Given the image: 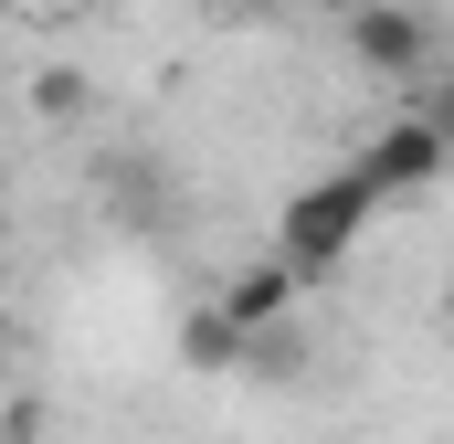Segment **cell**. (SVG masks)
Here are the masks:
<instances>
[{
  "label": "cell",
  "instance_id": "1",
  "mask_svg": "<svg viewBox=\"0 0 454 444\" xmlns=\"http://www.w3.org/2000/svg\"><path fill=\"white\" fill-rule=\"evenodd\" d=\"M370 212H380V202H370V180H359V170H328V180H307V191L286 202V222H275V265H286L296 286H307V275H328L348 243L370 233Z\"/></svg>",
  "mask_w": 454,
  "mask_h": 444
},
{
  "label": "cell",
  "instance_id": "2",
  "mask_svg": "<svg viewBox=\"0 0 454 444\" xmlns=\"http://www.w3.org/2000/svg\"><path fill=\"white\" fill-rule=\"evenodd\" d=\"M348 170L370 180V202H412V191H434V180H444V116H434V107L391 116V127H380Z\"/></svg>",
  "mask_w": 454,
  "mask_h": 444
},
{
  "label": "cell",
  "instance_id": "3",
  "mask_svg": "<svg viewBox=\"0 0 454 444\" xmlns=\"http://www.w3.org/2000/svg\"><path fill=\"white\" fill-rule=\"evenodd\" d=\"M348 53H359L370 75L412 85V75H434V21H423L412 0H359V11H348Z\"/></svg>",
  "mask_w": 454,
  "mask_h": 444
},
{
  "label": "cell",
  "instance_id": "4",
  "mask_svg": "<svg viewBox=\"0 0 454 444\" xmlns=\"http://www.w3.org/2000/svg\"><path fill=\"white\" fill-rule=\"evenodd\" d=\"M96 191H106V212L127 222V233H169V170H159V159L106 148V159H96Z\"/></svg>",
  "mask_w": 454,
  "mask_h": 444
},
{
  "label": "cell",
  "instance_id": "5",
  "mask_svg": "<svg viewBox=\"0 0 454 444\" xmlns=\"http://www.w3.org/2000/svg\"><path fill=\"white\" fill-rule=\"evenodd\" d=\"M212 307H223V318H232L243 338H254V329H286V307H296V275H286V265L264 254V265H243V275H232Z\"/></svg>",
  "mask_w": 454,
  "mask_h": 444
},
{
  "label": "cell",
  "instance_id": "6",
  "mask_svg": "<svg viewBox=\"0 0 454 444\" xmlns=\"http://www.w3.org/2000/svg\"><path fill=\"white\" fill-rule=\"evenodd\" d=\"M180 360H191V370H232V360H243V329H232L223 307H191V318H180Z\"/></svg>",
  "mask_w": 454,
  "mask_h": 444
},
{
  "label": "cell",
  "instance_id": "7",
  "mask_svg": "<svg viewBox=\"0 0 454 444\" xmlns=\"http://www.w3.org/2000/svg\"><path fill=\"white\" fill-rule=\"evenodd\" d=\"M85 107V75H43V116H74Z\"/></svg>",
  "mask_w": 454,
  "mask_h": 444
},
{
  "label": "cell",
  "instance_id": "8",
  "mask_svg": "<svg viewBox=\"0 0 454 444\" xmlns=\"http://www.w3.org/2000/svg\"><path fill=\"white\" fill-rule=\"evenodd\" d=\"M243 11H286V0H243Z\"/></svg>",
  "mask_w": 454,
  "mask_h": 444
}]
</instances>
